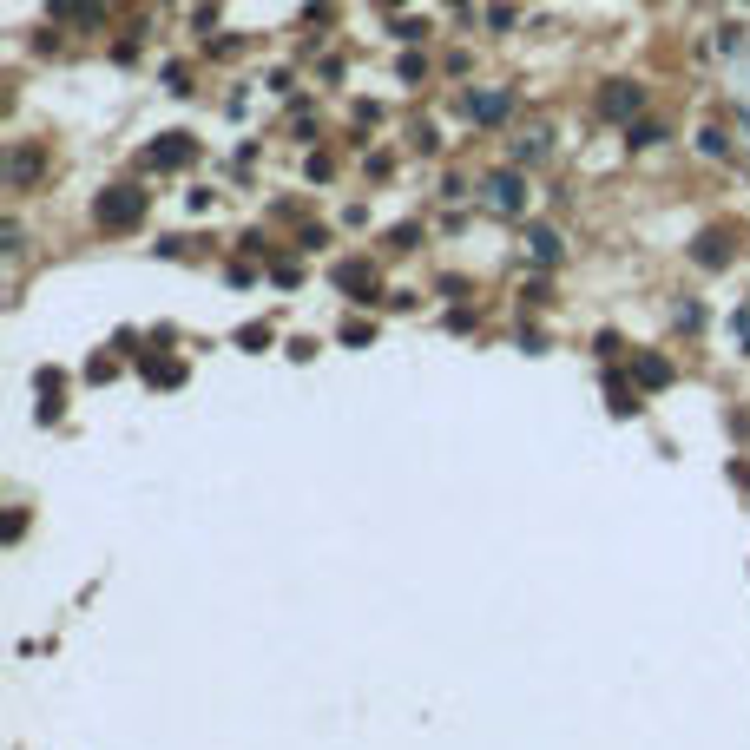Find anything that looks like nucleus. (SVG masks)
Segmentation results:
<instances>
[{
    "mask_svg": "<svg viewBox=\"0 0 750 750\" xmlns=\"http://www.w3.org/2000/svg\"><path fill=\"white\" fill-rule=\"evenodd\" d=\"M93 218H99V231H139V218H145V191H139V185H112V191H99Z\"/></svg>",
    "mask_w": 750,
    "mask_h": 750,
    "instance_id": "obj_1",
    "label": "nucleus"
},
{
    "mask_svg": "<svg viewBox=\"0 0 750 750\" xmlns=\"http://www.w3.org/2000/svg\"><path fill=\"white\" fill-rule=\"evenodd\" d=\"M191 152H198V145H191L185 132H165V139L145 152V165H158V172H178V165H191Z\"/></svg>",
    "mask_w": 750,
    "mask_h": 750,
    "instance_id": "obj_2",
    "label": "nucleus"
},
{
    "mask_svg": "<svg viewBox=\"0 0 750 750\" xmlns=\"http://www.w3.org/2000/svg\"><path fill=\"white\" fill-rule=\"evenodd\" d=\"M639 106H645V93L639 86H625V79H612L606 93H599V112H606V119H632Z\"/></svg>",
    "mask_w": 750,
    "mask_h": 750,
    "instance_id": "obj_3",
    "label": "nucleus"
},
{
    "mask_svg": "<svg viewBox=\"0 0 750 750\" xmlns=\"http://www.w3.org/2000/svg\"><path fill=\"white\" fill-rule=\"evenodd\" d=\"M336 283H343L356 303H369V297H375V270H369V264H343V270H336Z\"/></svg>",
    "mask_w": 750,
    "mask_h": 750,
    "instance_id": "obj_4",
    "label": "nucleus"
},
{
    "mask_svg": "<svg viewBox=\"0 0 750 750\" xmlns=\"http://www.w3.org/2000/svg\"><path fill=\"white\" fill-rule=\"evenodd\" d=\"M632 375H639L645 389H665V382H672V362H665V356H639V362H632Z\"/></svg>",
    "mask_w": 750,
    "mask_h": 750,
    "instance_id": "obj_5",
    "label": "nucleus"
},
{
    "mask_svg": "<svg viewBox=\"0 0 750 750\" xmlns=\"http://www.w3.org/2000/svg\"><path fill=\"white\" fill-rule=\"evenodd\" d=\"M33 172H40V152H33V145H20V152L7 158V178H14L20 191H27V185H33Z\"/></svg>",
    "mask_w": 750,
    "mask_h": 750,
    "instance_id": "obj_6",
    "label": "nucleus"
},
{
    "mask_svg": "<svg viewBox=\"0 0 750 750\" xmlns=\"http://www.w3.org/2000/svg\"><path fill=\"white\" fill-rule=\"evenodd\" d=\"M99 7H106V0H53V14L60 20H93Z\"/></svg>",
    "mask_w": 750,
    "mask_h": 750,
    "instance_id": "obj_7",
    "label": "nucleus"
},
{
    "mask_svg": "<svg viewBox=\"0 0 750 750\" xmlns=\"http://www.w3.org/2000/svg\"><path fill=\"white\" fill-rule=\"evenodd\" d=\"M468 112H474V119H481V125H494V119H500V112H507V93H487V99H468Z\"/></svg>",
    "mask_w": 750,
    "mask_h": 750,
    "instance_id": "obj_8",
    "label": "nucleus"
},
{
    "mask_svg": "<svg viewBox=\"0 0 750 750\" xmlns=\"http://www.w3.org/2000/svg\"><path fill=\"white\" fill-rule=\"evenodd\" d=\"M494 204H500V211H520V178L500 172V178H494Z\"/></svg>",
    "mask_w": 750,
    "mask_h": 750,
    "instance_id": "obj_9",
    "label": "nucleus"
},
{
    "mask_svg": "<svg viewBox=\"0 0 750 750\" xmlns=\"http://www.w3.org/2000/svg\"><path fill=\"white\" fill-rule=\"evenodd\" d=\"M527 244H533V257H540V264H553V257H560V237H553V231H527Z\"/></svg>",
    "mask_w": 750,
    "mask_h": 750,
    "instance_id": "obj_10",
    "label": "nucleus"
},
{
    "mask_svg": "<svg viewBox=\"0 0 750 750\" xmlns=\"http://www.w3.org/2000/svg\"><path fill=\"white\" fill-rule=\"evenodd\" d=\"M145 375H152V382H165V389H172V382H185V369H178V362H152Z\"/></svg>",
    "mask_w": 750,
    "mask_h": 750,
    "instance_id": "obj_11",
    "label": "nucleus"
},
{
    "mask_svg": "<svg viewBox=\"0 0 750 750\" xmlns=\"http://www.w3.org/2000/svg\"><path fill=\"white\" fill-rule=\"evenodd\" d=\"M731 336H744V343H750V310H737V316H731Z\"/></svg>",
    "mask_w": 750,
    "mask_h": 750,
    "instance_id": "obj_12",
    "label": "nucleus"
}]
</instances>
